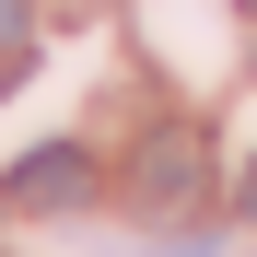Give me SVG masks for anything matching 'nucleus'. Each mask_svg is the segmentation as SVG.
<instances>
[{
    "mask_svg": "<svg viewBox=\"0 0 257 257\" xmlns=\"http://www.w3.org/2000/svg\"><path fill=\"white\" fill-rule=\"evenodd\" d=\"M199 187H210V141H199L187 117H164L152 141L128 152V210H152V222H176V210H187Z\"/></svg>",
    "mask_w": 257,
    "mask_h": 257,
    "instance_id": "1",
    "label": "nucleus"
},
{
    "mask_svg": "<svg viewBox=\"0 0 257 257\" xmlns=\"http://www.w3.org/2000/svg\"><path fill=\"white\" fill-rule=\"evenodd\" d=\"M0 199H12V210H82V199H94V152H82V141L24 152L12 176H0Z\"/></svg>",
    "mask_w": 257,
    "mask_h": 257,
    "instance_id": "2",
    "label": "nucleus"
},
{
    "mask_svg": "<svg viewBox=\"0 0 257 257\" xmlns=\"http://www.w3.org/2000/svg\"><path fill=\"white\" fill-rule=\"evenodd\" d=\"M0 47H24V0H0Z\"/></svg>",
    "mask_w": 257,
    "mask_h": 257,
    "instance_id": "3",
    "label": "nucleus"
},
{
    "mask_svg": "<svg viewBox=\"0 0 257 257\" xmlns=\"http://www.w3.org/2000/svg\"><path fill=\"white\" fill-rule=\"evenodd\" d=\"M245 222H257V164H245Z\"/></svg>",
    "mask_w": 257,
    "mask_h": 257,
    "instance_id": "4",
    "label": "nucleus"
}]
</instances>
